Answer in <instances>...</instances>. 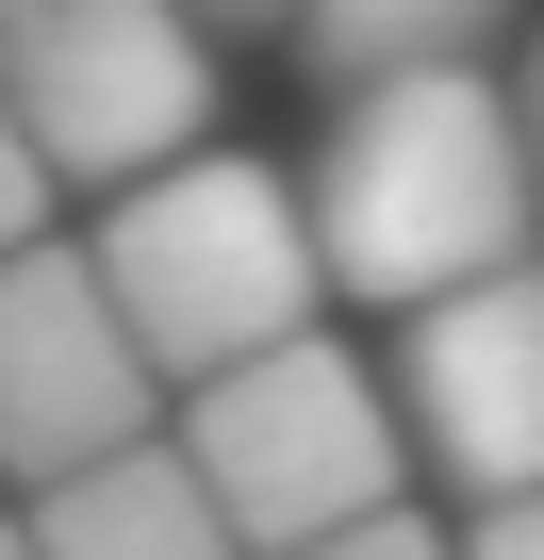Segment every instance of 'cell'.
<instances>
[{
  "label": "cell",
  "mask_w": 544,
  "mask_h": 560,
  "mask_svg": "<svg viewBox=\"0 0 544 560\" xmlns=\"http://www.w3.org/2000/svg\"><path fill=\"white\" fill-rule=\"evenodd\" d=\"M298 214H314V264L347 298L413 314V298L528 247L544 165H528V116L495 100V67H396V83H347V132L314 149Z\"/></svg>",
  "instance_id": "obj_1"
},
{
  "label": "cell",
  "mask_w": 544,
  "mask_h": 560,
  "mask_svg": "<svg viewBox=\"0 0 544 560\" xmlns=\"http://www.w3.org/2000/svg\"><path fill=\"white\" fill-rule=\"evenodd\" d=\"M100 280H116V314H132V347H149L165 396L215 380V363H247V347H281V330H314V298H331L298 182L247 165V149H215V132L165 149L149 182H116Z\"/></svg>",
  "instance_id": "obj_2"
},
{
  "label": "cell",
  "mask_w": 544,
  "mask_h": 560,
  "mask_svg": "<svg viewBox=\"0 0 544 560\" xmlns=\"http://www.w3.org/2000/svg\"><path fill=\"white\" fill-rule=\"evenodd\" d=\"M165 412H182L165 445L198 462V494L231 511V544H247V560H298L314 527L380 511V494H396V462H413L396 396H380V380H363L331 330H281V347H247V363L182 380Z\"/></svg>",
  "instance_id": "obj_3"
},
{
  "label": "cell",
  "mask_w": 544,
  "mask_h": 560,
  "mask_svg": "<svg viewBox=\"0 0 544 560\" xmlns=\"http://www.w3.org/2000/svg\"><path fill=\"white\" fill-rule=\"evenodd\" d=\"M0 100L50 149V182H149L165 149L215 132V34L198 0H18Z\"/></svg>",
  "instance_id": "obj_4"
},
{
  "label": "cell",
  "mask_w": 544,
  "mask_h": 560,
  "mask_svg": "<svg viewBox=\"0 0 544 560\" xmlns=\"http://www.w3.org/2000/svg\"><path fill=\"white\" fill-rule=\"evenodd\" d=\"M132 429H165V380L116 314L100 247L18 231L0 247V478H67V462H100Z\"/></svg>",
  "instance_id": "obj_5"
},
{
  "label": "cell",
  "mask_w": 544,
  "mask_h": 560,
  "mask_svg": "<svg viewBox=\"0 0 544 560\" xmlns=\"http://www.w3.org/2000/svg\"><path fill=\"white\" fill-rule=\"evenodd\" d=\"M396 429L462 478V494H528L544 478V264H478L445 298H413V363H396Z\"/></svg>",
  "instance_id": "obj_6"
},
{
  "label": "cell",
  "mask_w": 544,
  "mask_h": 560,
  "mask_svg": "<svg viewBox=\"0 0 544 560\" xmlns=\"http://www.w3.org/2000/svg\"><path fill=\"white\" fill-rule=\"evenodd\" d=\"M34 560H247L231 544V511L198 494V462L165 445V429H132V445H100V462H67V478H34Z\"/></svg>",
  "instance_id": "obj_7"
},
{
  "label": "cell",
  "mask_w": 544,
  "mask_h": 560,
  "mask_svg": "<svg viewBox=\"0 0 544 560\" xmlns=\"http://www.w3.org/2000/svg\"><path fill=\"white\" fill-rule=\"evenodd\" d=\"M495 34H511V0H298V50L331 100L396 67H495Z\"/></svg>",
  "instance_id": "obj_8"
},
{
  "label": "cell",
  "mask_w": 544,
  "mask_h": 560,
  "mask_svg": "<svg viewBox=\"0 0 544 560\" xmlns=\"http://www.w3.org/2000/svg\"><path fill=\"white\" fill-rule=\"evenodd\" d=\"M298 560H462V544H445L429 511H396V494H380V511H347V527H314Z\"/></svg>",
  "instance_id": "obj_9"
},
{
  "label": "cell",
  "mask_w": 544,
  "mask_h": 560,
  "mask_svg": "<svg viewBox=\"0 0 544 560\" xmlns=\"http://www.w3.org/2000/svg\"><path fill=\"white\" fill-rule=\"evenodd\" d=\"M18 231H50V149L18 132V100H0V247Z\"/></svg>",
  "instance_id": "obj_10"
},
{
  "label": "cell",
  "mask_w": 544,
  "mask_h": 560,
  "mask_svg": "<svg viewBox=\"0 0 544 560\" xmlns=\"http://www.w3.org/2000/svg\"><path fill=\"white\" fill-rule=\"evenodd\" d=\"M462 560H544V478H528V494H478V544H462Z\"/></svg>",
  "instance_id": "obj_11"
},
{
  "label": "cell",
  "mask_w": 544,
  "mask_h": 560,
  "mask_svg": "<svg viewBox=\"0 0 544 560\" xmlns=\"http://www.w3.org/2000/svg\"><path fill=\"white\" fill-rule=\"evenodd\" d=\"M511 116H528V165H544V50H528V100H511Z\"/></svg>",
  "instance_id": "obj_12"
},
{
  "label": "cell",
  "mask_w": 544,
  "mask_h": 560,
  "mask_svg": "<svg viewBox=\"0 0 544 560\" xmlns=\"http://www.w3.org/2000/svg\"><path fill=\"white\" fill-rule=\"evenodd\" d=\"M247 18H298V0H215V34H247Z\"/></svg>",
  "instance_id": "obj_13"
},
{
  "label": "cell",
  "mask_w": 544,
  "mask_h": 560,
  "mask_svg": "<svg viewBox=\"0 0 544 560\" xmlns=\"http://www.w3.org/2000/svg\"><path fill=\"white\" fill-rule=\"evenodd\" d=\"M0 560H34V527H0Z\"/></svg>",
  "instance_id": "obj_14"
},
{
  "label": "cell",
  "mask_w": 544,
  "mask_h": 560,
  "mask_svg": "<svg viewBox=\"0 0 544 560\" xmlns=\"http://www.w3.org/2000/svg\"><path fill=\"white\" fill-rule=\"evenodd\" d=\"M0 18H18V0H0Z\"/></svg>",
  "instance_id": "obj_15"
}]
</instances>
